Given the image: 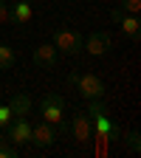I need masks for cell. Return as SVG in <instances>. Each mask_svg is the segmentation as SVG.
<instances>
[{
	"instance_id": "5b68a950",
	"label": "cell",
	"mask_w": 141,
	"mask_h": 158,
	"mask_svg": "<svg viewBox=\"0 0 141 158\" xmlns=\"http://www.w3.org/2000/svg\"><path fill=\"white\" fill-rule=\"evenodd\" d=\"M110 48H113V37H110L107 31H93L90 37L82 40V51H88V54H93V56H102V54H107Z\"/></svg>"
},
{
	"instance_id": "30bf717a",
	"label": "cell",
	"mask_w": 141,
	"mask_h": 158,
	"mask_svg": "<svg viewBox=\"0 0 141 158\" xmlns=\"http://www.w3.org/2000/svg\"><path fill=\"white\" fill-rule=\"evenodd\" d=\"M11 9V23L14 26H26L28 23V20H31V3H26V0H17V3L14 6H9Z\"/></svg>"
},
{
	"instance_id": "d6986e66",
	"label": "cell",
	"mask_w": 141,
	"mask_h": 158,
	"mask_svg": "<svg viewBox=\"0 0 141 158\" xmlns=\"http://www.w3.org/2000/svg\"><path fill=\"white\" fill-rule=\"evenodd\" d=\"M11 122V110H9V105H0V127H6Z\"/></svg>"
},
{
	"instance_id": "5bb4252c",
	"label": "cell",
	"mask_w": 141,
	"mask_h": 158,
	"mask_svg": "<svg viewBox=\"0 0 141 158\" xmlns=\"http://www.w3.org/2000/svg\"><path fill=\"white\" fill-rule=\"evenodd\" d=\"M17 155V144H11L6 135H0V158H14Z\"/></svg>"
},
{
	"instance_id": "7c38bea8",
	"label": "cell",
	"mask_w": 141,
	"mask_h": 158,
	"mask_svg": "<svg viewBox=\"0 0 141 158\" xmlns=\"http://www.w3.org/2000/svg\"><path fill=\"white\" fill-rule=\"evenodd\" d=\"M14 59H17V54L11 51V45L0 43V71H9V68L14 65Z\"/></svg>"
},
{
	"instance_id": "2e32d148",
	"label": "cell",
	"mask_w": 141,
	"mask_h": 158,
	"mask_svg": "<svg viewBox=\"0 0 141 158\" xmlns=\"http://www.w3.org/2000/svg\"><path fill=\"white\" fill-rule=\"evenodd\" d=\"M124 141H127V147H130V152H141V135L133 130V133H127V135H122Z\"/></svg>"
},
{
	"instance_id": "8fae6325",
	"label": "cell",
	"mask_w": 141,
	"mask_h": 158,
	"mask_svg": "<svg viewBox=\"0 0 141 158\" xmlns=\"http://www.w3.org/2000/svg\"><path fill=\"white\" fill-rule=\"evenodd\" d=\"M9 110H11V116H28V110H31V96L28 93H14L11 102H9Z\"/></svg>"
},
{
	"instance_id": "ba28073f",
	"label": "cell",
	"mask_w": 141,
	"mask_h": 158,
	"mask_svg": "<svg viewBox=\"0 0 141 158\" xmlns=\"http://www.w3.org/2000/svg\"><path fill=\"white\" fill-rule=\"evenodd\" d=\"M71 133H73V138L79 144H88L90 141V133H93V124H90V116L88 113H76L73 118H71V127H68Z\"/></svg>"
},
{
	"instance_id": "4fadbf2b",
	"label": "cell",
	"mask_w": 141,
	"mask_h": 158,
	"mask_svg": "<svg viewBox=\"0 0 141 158\" xmlns=\"http://www.w3.org/2000/svg\"><path fill=\"white\" fill-rule=\"evenodd\" d=\"M88 116H90V118H96V116H107L105 99H88Z\"/></svg>"
},
{
	"instance_id": "9a60e30c",
	"label": "cell",
	"mask_w": 141,
	"mask_h": 158,
	"mask_svg": "<svg viewBox=\"0 0 141 158\" xmlns=\"http://www.w3.org/2000/svg\"><path fill=\"white\" fill-rule=\"evenodd\" d=\"M110 124H113V122H110V116H96V118H93V127H96V133H99V135H102V138L107 135V130H110Z\"/></svg>"
},
{
	"instance_id": "3957f363",
	"label": "cell",
	"mask_w": 141,
	"mask_h": 158,
	"mask_svg": "<svg viewBox=\"0 0 141 158\" xmlns=\"http://www.w3.org/2000/svg\"><path fill=\"white\" fill-rule=\"evenodd\" d=\"M62 110H65V99L59 93H48L43 102H39V116H43V122H48L54 127L62 122Z\"/></svg>"
},
{
	"instance_id": "277c9868",
	"label": "cell",
	"mask_w": 141,
	"mask_h": 158,
	"mask_svg": "<svg viewBox=\"0 0 141 158\" xmlns=\"http://www.w3.org/2000/svg\"><path fill=\"white\" fill-rule=\"evenodd\" d=\"M110 17H113V23H118V28H122V34H124L127 40H133V43H138V40H141V23H138L135 14H127V11H122V9H113Z\"/></svg>"
},
{
	"instance_id": "ffe728a7",
	"label": "cell",
	"mask_w": 141,
	"mask_h": 158,
	"mask_svg": "<svg viewBox=\"0 0 141 158\" xmlns=\"http://www.w3.org/2000/svg\"><path fill=\"white\" fill-rule=\"evenodd\" d=\"M26 3H37V0H26Z\"/></svg>"
},
{
	"instance_id": "7a4b0ae2",
	"label": "cell",
	"mask_w": 141,
	"mask_h": 158,
	"mask_svg": "<svg viewBox=\"0 0 141 158\" xmlns=\"http://www.w3.org/2000/svg\"><path fill=\"white\" fill-rule=\"evenodd\" d=\"M54 48H56L59 54L73 56V54L82 51V37H79V31H73V28H68V26H59V28L54 31Z\"/></svg>"
},
{
	"instance_id": "52a82bcc",
	"label": "cell",
	"mask_w": 141,
	"mask_h": 158,
	"mask_svg": "<svg viewBox=\"0 0 141 158\" xmlns=\"http://www.w3.org/2000/svg\"><path fill=\"white\" fill-rule=\"evenodd\" d=\"M56 138H59V133H56V127H54V124L39 122V124H34V127H31V141H28V144H34V147H51Z\"/></svg>"
},
{
	"instance_id": "8992f818",
	"label": "cell",
	"mask_w": 141,
	"mask_h": 158,
	"mask_svg": "<svg viewBox=\"0 0 141 158\" xmlns=\"http://www.w3.org/2000/svg\"><path fill=\"white\" fill-rule=\"evenodd\" d=\"M9 127V141L11 144H28L31 141V124H28V118L26 116H11V122L6 124Z\"/></svg>"
},
{
	"instance_id": "9c48e42d",
	"label": "cell",
	"mask_w": 141,
	"mask_h": 158,
	"mask_svg": "<svg viewBox=\"0 0 141 158\" xmlns=\"http://www.w3.org/2000/svg\"><path fill=\"white\" fill-rule=\"evenodd\" d=\"M34 62H37L39 68H54V65H56V48H54V43H51V45H48V43L37 45V48H34Z\"/></svg>"
},
{
	"instance_id": "e0dca14e",
	"label": "cell",
	"mask_w": 141,
	"mask_h": 158,
	"mask_svg": "<svg viewBox=\"0 0 141 158\" xmlns=\"http://www.w3.org/2000/svg\"><path fill=\"white\" fill-rule=\"evenodd\" d=\"M122 11H127V14H138L141 11V0H122V6H118Z\"/></svg>"
},
{
	"instance_id": "6da1fadb",
	"label": "cell",
	"mask_w": 141,
	"mask_h": 158,
	"mask_svg": "<svg viewBox=\"0 0 141 158\" xmlns=\"http://www.w3.org/2000/svg\"><path fill=\"white\" fill-rule=\"evenodd\" d=\"M68 82L76 85L79 96H85V99H105V82L99 79L96 73H68Z\"/></svg>"
},
{
	"instance_id": "ac0fdd59",
	"label": "cell",
	"mask_w": 141,
	"mask_h": 158,
	"mask_svg": "<svg viewBox=\"0 0 141 158\" xmlns=\"http://www.w3.org/2000/svg\"><path fill=\"white\" fill-rule=\"evenodd\" d=\"M11 23V9L6 0H0V26H9Z\"/></svg>"
}]
</instances>
